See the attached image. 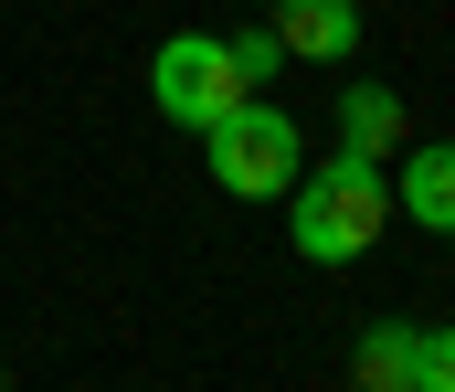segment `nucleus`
Returning a JSON list of instances; mask_svg holds the SVG:
<instances>
[{"instance_id":"nucleus-2","label":"nucleus","mask_w":455,"mask_h":392,"mask_svg":"<svg viewBox=\"0 0 455 392\" xmlns=\"http://www.w3.org/2000/svg\"><path fill=\"white\" fill-rule=\"evenodd\" d=\"M202 138H212V180H223L233 202H275V191L307 170V138H297V117H286V107H265V96L223 107Z\"/></svg>"},{"instance_id":"nucleus-7","label":"nucleus","mask_w":455,"mask_h":392,"mask_svg":"<svg viewBox=\"0 0 455 392\" xmlns=\"http://www.w3.org/2000/svg\"><path fill=\"white\" fill-rule=\"evenodd\" d=\"M339 148H360V159H381V148H403V96L392 85H339Z\"/></svg>"},{"instance_id":"nucleus-4","label":"nucleus","mask_w":455,"mask_h":392,"mask_svg":"<svg viewBox=\"0 0 455 392\" xmlns=\"http://www.w3.org/2000/svg\"><path fill=\"white\" fill-rule=\"evenodd\" d=\"M286 64H349L360 53V0H275Z\"/></svg>"},{"instance_id":"nucleus-9","label":"nucleus","mask_w":455,"mask_h":392,"mask_svg":"<svg viewBox=\"0 0 455 392\" xmlns=\"http://www.w3.org/2000/svg\"><path fill=\"white\" fill-rule=\"evenodd\" d=\"M413 392H455V329H424V350H413Z\"/></svg>"},{"instance_id":"nucleus-5","label":"nucleus","mask_w":455,"mask_h":392,"mask_svg":"<svg viewBox=\"0 0 455 392\" xmlns=\"http://www.w3.org/2000/svg\"><path fill=\"white\" fill-rule=\"evenodd\" d=\"M392 212L424 223V234H455V138H403V180H392Z\"/></svg>"},{"instance_id":"nucleus-8","label":"nucleus","mask_w":455,"mask_h":392,"mask_svg":"<svg viewBox=\"0 0 455 392\" xmlns=\"http://www.w3.org/2000/svg\"><path fill=\"white\" fill-rule=\"evenodd\" d=\"M223 43H233V64H243V85H254V96L286 75V43H275V21H243V32H223Z\"/></svg>"},{"instance_id":"nucleus-1","label":"nucleus","mask_w":455,"mask_h":392,"mask_svg":"<svg viewBox=\"0 0 455 392\" xmlns=\"http://www.w3.org/2000/svg\"><path fill=\"white\" fill-rule=\"evenodd\" d=\"M286 234H297L307 265H360L392 234V180H381V159L339 148V159L297 170V180H286Z\"/></svg>"},{"instance_id":"nucleus-6","label":"nucleus","mask_w":455,"mask_h":392,"mask_svg":"<svg viewBox=\"0 0 455 392\" xmlns=\"http://www.w3.org/2000/svg\"><path fill=\"white\" fill-rule=\"evenodd\" d=\"M413 350H424L413 318H371L360 350H349V382H360V392H413Z\"/></svg>"},{"instance_id":"nucleus-3","label":"nucleus","mask_w":455,"mask_h":392,"mask_svg":"<svg viewBox=\"0 0 455 392\" xmlns=\"http://www.w3.org/2000/svg\"><path fill=\"white\" fill-rule=\"evenodd\" d=\"M243 96H254V85H243V64H233L223 32H170V43L148 53V107H159L170 128H212Z\"/></svg>"}]
</instances>
